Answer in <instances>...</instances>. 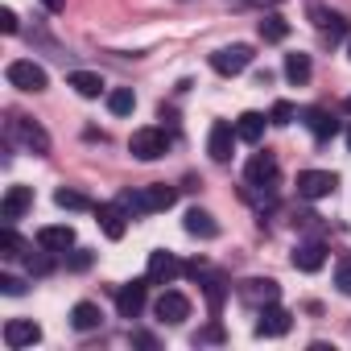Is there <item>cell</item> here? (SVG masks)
<instances>
[{"mask_svg": "<svg viewBox=\"0 0 351 351\" xmlns=\"http://www.w3.org/2000/svg\"><path fill=\"white\" fill-rule=\"evenodd\" d=\"M244 182H248V186H261V191H277V182H281L277 157H273V153H256V157L248 161V169H244Z\"/></svg>", "mask_w": 351, "mask_h": 351, "instance_id": "obj_4", "label": "cell"}, {"mask_svg": "<svg viewBox=\"0 0 351 351\" xmlns=\"http://www.w3.org/2000/svg\"><path fill=\"white\" fill-rule=\"evenodd\" d=\"M29 207H34V191H29V186H9L5 203H0V219L13 223V219H21Z\"/></svg>", "mask_w": 351, "mask_h": 351, "instance_id": "obj_16", "label": "cell"}, {"mask_svg": "<svg viewBox=\"0 0 351 351\" xmlns=\"http://www.w3.org/2000/svg\"><path fill=\"white\" fill-rule=\"evenodd\" d=\"M248 66H252V46H223V50L211 54V71L223 75V79H232V75H240Z\"/></svg>", "mask_w": 351, "mask_h": 351, "instance_id": "obj_5", "label": "cell"}, {"mask_svg": "<svg viewBox=\"0 0 351 351\" xmlns=\"http://www.w3.org/2000/svg\"><path fill=\"white\" fill-rule=\"evenodd\" d=\"M293 116H298V112H293V104H289V99H277V104H273V112H269V124L285 128V124H289Z\"/></svg>", "mask_w": 351, "mask_h": 351, "instance_id": "obj_32", "label": "cell"}, {"mask_svg": "<svg viewBox=\"0 0 351 351\" xmlns=\"http://www.w3.org/2000/svg\"><path fill=\"white\" fill-rule=\"evenodd\" d=\"M335 285H339V293L351 298V256H343V261L335 265Z\"/></svg>", "mask_w": 351, "mask_h": 351, "instance_id": "obj_33", "label": "cell"}, {"mask_svg": "<svg viewBox=\"0 0 351 351\" xmlns=\"http://www.w3.org/2000/svg\"><path fill=\"white\" fill-rule=\"evenodd\" d=\"M54 203H58L62 211H87V207H91V203H87V195L66 191V186H62V191H54Z\"/></svg>", "mask_w": 351, "mask_h": 351, "instance_id": "obj_29", "label": "cell"}, {"mask_svg": "<svg viewBox=\"0 0 351 351\" xmlns=\"http://www.w3.org/2000/svg\"><path fill=\"white\" fill-rule=\"evenodd\" d=\"M178 273H186V265L173 256V252H149V269H145L149 285H173V281H178Z\"/></svg>", "mask_w": 351, "mask_h": 351, "instance_id": "obj_6", "label": "cell"}, {"mask_svg": "<svg viewBox=\"0 0 351 351\" xmlns=\"http://www.w3.org/2000/svg\"><path fill=\"white\" fill-rule=\"evenodd\" d=\"M261 38H265V42H285V38H289V21H285L281 13H265V21H261Z\"/></svg>", "mask_w": 351, "mask_h": 351, "instance_id": "obj_27", "label": "cell"}, {"mask_svg": "<svg viewBox=\"0 0 351 351\" xmlns=\"http://www.w3.org/2000/svg\"><path fill=\"white\" fill-rule=\"evenodd\" d=\"M302 124L314 132V141H330V136L339 132V120H335L326 108H306V112H302Z\"/></svg>", "mask_w": 351, "mask_h": 351, "instance_id": "obj_17", "label": "cell"}, {"mask_svg": "<svg viewBox=\"0 0 351 351\" xmlns=\"http://www.w3.org/2000/svg\"><path fill=\"white\" fill-rule=\"evenodd\" d=\"M153 314H157L161 322H169V326H178V322L191 318V298L178 293V289H165V293L153 302Z\"/></svg>", "mask_w": 351, "mask_h": 351, "instance_id": "obj_9", "label": "cell"}, {"mask_svg": "<svg viewBox=\"0 0 351 351\" xmlns=\"http://www.w3.org/2000/svg\"><path fill=\"white\" fill-rule=\"evenodd\" d=\"M66 83H71V87H75L83 99H99V95L108 91V87H104V79H99V75H91V71H75Z\"/></svg>", "mask_w": 351, "mask_h": 351, "instance_id": "obj_24", "label": "cell"}, {"mask_svg": "<svg viewBox=\"0 0 351 351\" xmlns=\"http://www.w3.org/2000/svg\"><path fill=\"white\" fill-rule=\"evenodd\" d=\"M265 124H269V116H261V112H244V116L236 120V136H240L244 145H261Z\"/></svg>", "mask_w": 351, "mask_h": 351, "instance_id": "obj_22", "label": "cell"}, {"mask_svg": "<svg viewBox=\"0 0 351 351\" xmlns=\"http://www.w3.org/2000/svg\"><path fill=\"white\" fill-rule=\"evenodd\" d=\"M182 228H186L191 236H199V240H215V236H219L215 215H211V211H203V207H191V211H186V219H182Z\"/></svg>", "mask_w": 351, "mask_h": 351, "instance_id": "obj_18", "label": "cell"}, {"mask_svg": "<svg viewBox=\"0 0 351 351\" xmlns=\"http://www.w3.org/2000/svg\"><path fill=\"white\" fill-rule=\"evenodd\" d=\"M223 285H228L223 277H207V281H203V289H207V302H211V314H219V302H223V293H228Z\"/></svg>", "mask_w": 351, "mask_h": 351, "instance_id": "obj_31", "label": "cell"}, {"mask_svg": "<svg viewBox=\"0 0 351 351\" xmlns=\"http://www.w3.org/2000/svg\"><path fill=\"white\" fill-rule=\"evenodd\" d=\"M95 215H99V228H104V236H108V240H120V236H124V228H128V219H132L120 203H104V207H95Z\"/></svg>", "mask_w": 351, "mask_h": 351, "instance_id": "obj_15", "label": "cell"}, {"mask_svg": "<svg viewBox=\"0 0 351 351\" xmlns=\"http://www.w3.org/2000/svg\"><path fill=\"white\" fill-rule=\"evenodd\" d=\"M132 343H141V347H157V339H153V335H132Z\"/></svg>", "mask_w": 351, "mask_h": 351, "instance_id": "obj_39", "label": "cell"}, {"mask_svg": "<svg viewBox=\"0 0 351 351\" xmlns=\"http://www.w3.org/2000/svg\"><path fill=\"white\" fill-rule=\"evenodd\" d=\"M66 269H75V273H83V269H91V252H87V248H75V252L66 256Z\"/></svg>", "mask_w": 351, "mask_h": 351, "instance_id": "obj_36", "label": "cell"}, {"mask_svg": "<svg viewBox=\"0 0 351 351\" xmlns=\"http://www.w3.org/2000/svg\"><path fill=\"white\" fill-rule=\"evenodd\" d=\"M42 5H46L50 13H62V9H66V0H42Z\"/></svg>", "mask_w": 351, "mask_h": 351, "instance_id": "obj_40", "label": "cell"}, {"mask_svg": "<svg viewBox=\"0 0 351 351\" xmlns=\"http://www.w3.org/2000/svg\"><path fill=\"white\" fill-rule=\"evenodd\" d=\"M347 149H351V128H347Z\"/></svg>", "mask_w": 351, "mask_h": 351, "instance_id": "obj_41", "label": "cell"}, {"mask_svg": "<svg viewBox=\"0 0 351 351\" xmlns=\"http://www.w3.org/2000/svg\"><path fill=\"white\" fill-rule=\"evenodd\" d=\"M99 322H104V310H99L95 302H79V306L71 310V326H75V330H83V335H87V330H95Z\"/></svg>", "mask_w": 351, "mask_h": 351, "instance_id": "obj_23", "label": "cell"}, {"mask_svg": "<svg viewBox=\"0 0 351 351\" xmlns=\"http://www.w3.org/2000/svg\"><path fill=\"white\" fill-rule=\"evenodd\" d=\"M339 186V173H330V169H306V173H298V195L302 199H326L330 191Z\"/></svg>", "mask_w": 351, "mask_h": 351, "instance_id": "obj_8", "label": "cell"}, {"mask_svg": "<svg viewBox=\"0 0 351 351\" xmlns=\"http://www.w3.org/2000/svg\"><path fill=\"white\" fill-rule=\"evenodd\" d=\"M0 256H5V261H17V256H25V240L13 232V223H5V228H0Z\"/></svg>", "mask_w": 351, "mask_h": 351, "instance_id": "obj_26", "label": "cell"}, {"mask_svg": "<svg viewBox=\"0 0 351 351\" xmlns=\"http://www.w3.org/2000/svg\"><path fill=\"white\" fill-rule=\"evenodd\" d=\"M223 339H228V335H223V326H219V322H211V326H203V330L195 335V343H199V347H203V343H223Z\"/></svg>", "mask_w": 351, "mask_h": 351, "instance_id": "obj_35", "label": "cell"}, {"mask_svg": "<svg viewBox=\"0 0 351 351\" xmlns=\"http://www.w3.org/2000/svg\"><path fill=\"white\" fill-rule=\"evenodd\" d=\"M54 256H58V252H50V248H42L38 256L29 252V256H25V265H29V273H34V277H46V273H54Z\"/></svg>", "mask_w": 351, "mask_h": 351, "instance_id": "obj_30", "label": "cell"}, {"mask_svg": "<svg viewBox=\"0 0 351 351\" xmlns=\"http://www.w3.org/2000/svg\"><path fill=\"white\" fill-rule=\"evenodd\" d=\"M38 248H50V252H66V248H75V228H66V223H50V228H42V232H38Z\"/></svg>", "mask_w": 351, "mask_h": 351, "instance_id": "obj_19", "label": "cell"}, {"mask_svg": "<svg viewBox=\"0 0 351 351\" xmlns=\"http://www.w3.org/2000/svg\"><path fill=\"white\" fill-rule=\"evenodd\" d=\"M236 9H273V5H281V0H232Z\"/></svg>", "mask_w": 351, "mask_h": 351, "instance_id": "obj_38", "label": "cell"}, {"mask_svg": "<svg viewBox=\"0 0 351 351\" xmlns=\"http://www.w3.org/2000/svg\"><path fill=\"white\" fill-rule=\"evenodd\" d=\"M0 29H5V34H17L21 25H17V13L13 9H0Z\"/></svg>", "mask_w": 351, "mask_h": 351, "instance_id": "obj_37", "label": "cell"}, {"mask_svg": "<svg viewBox=\"0 0 351 351\" xmlns=\"http://www.w3.org/2000/svg\"><path fill=\"white\" fill-rule=\"evenodd\" d=\"M240 298H244L248 306H256V310H261V306H273V302L281 298V285H277L273 277H252V281H244V285H240Z\"/></svg>", "mask_w": 351, "mask_h": 351, "instance_id": "obj_13", "label": "cell"}, {"mask_svg": "<svg viewBox=\"0 0 351 351\" xmlns=\"http://www.w3.org/2000/svg\"><path fill=\"white\" fill-rule=\"evenodd\" d=\"M343 108H347V112H351V95H347V104H343Z\"/></svg>", "mask_w": 351, "mask_h": 351, "instance_id": "obj_42", "label": "cell"}, {"mask_svg": "<svg viewBox=\"0 0 351 351\" xmlns=\"http://www.w3.org/2000/svg\"><path fill=\"white\" fill-rule=\"evenodd\" d=\"M236 124H228V120H215L211 124V132H207V153H211V161H232V149H236Z\"/></svg>", "mask_w": 351, "mask_h": 351, "instance_id": "obj_11", "label": "cell"}, {"mask_svg": "<svg viewBox=\"0 0 351 351\" xmlns=\"http://www.w3.org/2000/svg\"><path fill=\"white\" fill-rule=\"evenodd\" d=\"M165 149H169V136L161 128H136L128 136V153L136 161H157V157H165Z\"/></svg>", "mask_w": 351, "mask_h": 351, "instance_id": "obj_3", "label": "cell"}, {"mask_svg": "<svg viewBox=\"0 0 351 351\" xmlns=\"http://www.w3.org/2000/svg\"><path fill=\"white\" fill-rule=\"evenodd\" d=\"M5 132H9V141H13V145H21V149H25V153H34V157H46V153H50V132H46L38 120L21 116V112H9Z\"/></svg>", "mask_w": 351, "mask_h": 351, "instance_id": "obj_2", "label": "cell"}, {"mask_svg": "<svg viewBox=\"0 0 351 351\" xmlns=\"http://www.w3.org/2000/svg\"><path fill=\"white\" fill-rule=\"evenodd\" d=\"M132 108H136L132 87H116V91H108V112H112V116H128Z\"/></svg>", "mask_w": 351, "mask_h": 351, "instance_id": "obj_28", "label": "cell"}, {"mask_svg": "<svg viewBox=\"0 0 351 351\" xmlns=\"http://www.w3.org/2000/svg\"><path fill=\"white\" fill-rule=\"evenodd\" d=\"M310 21H314L322 34H330V38L347 34V17H339V13H335V9H326V5H310Z\"/></svg>", "mask_w": 351, "mask_h": 351, "instance_id": "obj_21", "label": "cell"}, {"mask_svg": "<svg viewBox=\"0 0 351 351\" xmlns=\"http://www.w3.org/2000/svg\"><path fill=\"white\" fill-rule=\"evenodd\" d=\"M347 54H351V46H347Z\"/></svg>", "mask_w": 351, "mask_h": 351, "instance_id": "obj_43", "label": "cell"}, {"mask_svg": "<svg viewBox=\"0 0 351 351\" xmlns=\"http://www.w3.org/2000/svg\"><path fill=\"white\" fill-rule=\"evenodd\" d=\"M322 265H326V244L310 240V244H298V248H293V269H302V273H318Z\"/></svg>", "mask_w": 351, "mask_h": 351, "instance_id": "obj_20", "label": "cell"}, {"mask_svg": "<svg viewBox=\"0 0 351 351\" xmlns=\"http://www.w3.org/2000/svg\"><path fill=\"white\" fill-rule=\"evenodd\" d=\"M9 83L13 87H21V91H46V71L38 66V62H29V58H17V62H9Z\"/></svg>", "mask_w": 351, "mask_h": 351, "instance_id": "obj_10", "label": "cell"}, {"mask_svg": "<svg viewBox=\"0 0 351 351\" xmlns=\"http://www.w3.org/2000/svg\"><path fill=\"white\" fill-rule=\"evenodd\" d=\"M38 339H42V326L34 318H9L5 322V347L21 351V347H34Z\"/></svg>", "mask_w": 351, "mask_h": 351, "instance_id": "obj_14", "label": "cell"}, {"mask_svg": "<svg viewBox=\"0 0 351 351\" xmlns=\"http://www.w3.org/2000/svg\"><path fill=\"white\" fill-rule=\"evenodd\" d=\"M310 75H314V66H310V54H285V79L289 83H310Z\"/></svg>", "mask_w": 351, "mask_h": 351, "instance_id": "obj_25", "label": "cell"}, {"mask_svg": "<svg viewBox=\"0 0 351 351\" xmlns=\"http://www.w3.org/2000/svg\"><path fill=\"white\" fill-rule=\"evenodd\" d=\"M145 302H149V277L128 281V285L116 289V310H120V318H136V314L145 310Z\"/></svg>", "mask_w": 351, "mask_h": 351, "instance_id": "obj_12", "label": "cell"}, {"mask_svg": "<svg viewBox=\"0 0 351 351\" xmlns=\"http://www.w3.org/2000/svg\"><path fill=\"white\" fill-rule=\"evenodd\" d=\"M289 326H293V314L285 310V306H261V318H256V339H281V335H289Z\"/></svg>", "mask_w": 351, "mask_h": 351, "instance_id": "obj_7", "label": "cell"}, {"mask_svg": "<svg viewBox=\"0 0 351 351\" xmlns=\"http://www.w3.org/2000/svg\"><path fill=\"white\" fill-rule=\"evenodd\" d=\"M178 191L165 186V182H153V186H141V191H124L116 203L128 211V215H153V211H169Z\"/></svg>", "mask_w": 351, "mask_h": 351, "instance_id": "obj_1", "label": "cell"}, {"mask_svg": "<svg viewBox=\"0 0 351 351\" xmlns=\"http://www.w3.org/2000/svg\"><path fill=\"white\" fill-rule=\"evenodd\" d=\"M0 293L21 298V293H25V281H21V277H13V273H0Z\"/></svg>", "mask_w": 351, "mask_h": 351, "instance_id": "obj_34", "label": "cell"}]
</instances>
